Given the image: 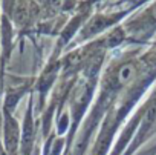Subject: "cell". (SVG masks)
Masks as SVG:
<instances>
[{
  "instance_id": "6da1fadb",
  "label": "cell",
  "mask_w": 156,
  "mask_h": 155,
  "mask_svg": "<svg viewBox=\"0 0 156 155\" xmlns=\"http://www.w3.org/2000/svg\"><path fill=\"white\" fill-rule=\"evenodd\" d=\"M5 144L6 150L9 155H14L17 152V144H19V126L17 123L8 117L5 123Z\"/></svg>"
},
{
  "instance_id": "7a4b0ae2",
  "label": "cell",
  "mask_w": 156,
  "mask_h": 155,
  "mask_svg": "<svg viewBox=\"0 0 156 155\" xmlns=\"http://www.w3.org/2000/svg\"><path fill=\"white\" fill-rule=\"evenodd\" d=\"M11 16L14 17V22L17 25H25L32 16L31 3L28 2V0H19V3H16Z\"/></svg>"
},
{
  "instance_id": "3957f363",
  "label": "cell",
  "mask_w": 156,
  "mask_h": 155,
  "mask_svg": "<svg viewBox=\"0 0 156 155\" xmlns=\"http://www.w3.org/2000/svg\"><path fill=\"white\" fill-rule=\"evenodd\" d=\"M135 75H136L135 65H132V63H126V65H122V66L118 69L116 82H118V85H121V86L129 85V83L133 80V77H135Z\"/></svg>"
},
{
  "instance_id": "277c9868",
  "label": "cell",
  "mask_w": 156,
  "mask_h": 155,
  "mask_svg": "<svg viewBox=\"0 0 156 155\" xmlns=\"http://www.w3.org/2000/svg\"><path fill=\"white\" fill-rule=\"evenodd\" d=\"M151 17H153V19L156 20V5H154V6L151 8Z\"/></svg>"
}]
</instances>
